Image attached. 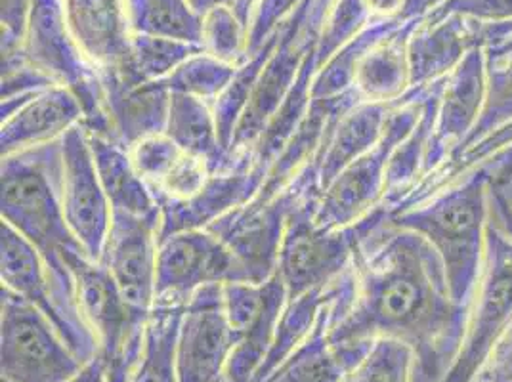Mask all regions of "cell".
Here are the masks:
<instances>
[{
    "instance_id": "obj_7",
    "label": "cell",
    "mask_w": 512,
    "mask_h": 382,
    "mask_svg": "<svg viewBox=\"0 0 512 382\" xmlns=\"http://www.w3.org/2000/svg\"><path fill=\"white\" fill-rule=\"evenodd\" d=\"M247 281L228 245L211 230H188L163 237L157 253L155 306H186L211 285Z\"/></svg>"
},
{
    "instance_id": "obj_38",
    "label": "cell",
    "mask_w": 512,
    "mask_h": 382,
    "mask_svg": "<svg viewBox=\"0 0 512 382\" xmlns=\"http://www.w3.org/2000/svg\"><path fill=\"white\" fill-rule=\"evenodd\" d=\"M67 382H106V361L98 354L94 360L83 365V369Z\"/></svg>"
},
{
    "instance_id": "obj_9",
    "label": "cell",
    "mask_w": 512,
    "mask_h": 382,
    "mask_svg": "<svg viewBox=\"0 0 512 382\" xmlns=\"http://www.w3.org/2000/svg\"><path fill=\"white\" fill-rule=\"evenodd\" d=\"M222 302L235 339L226 379L253 382L272 348L279 318L287 304L285 285L278 274L264 283H226L222 285Z\"/></svg>"
},
{
    "instance_id": "obj_32",
    "label": "cell",
    "mask_w": 512,
    "mask_h": 382,
    "mask_svg": "<svg viewBox=\"0 0 512 382\" xmlns=\"http://www.w3.org/2000/svg\"><path fill=\"white\" fill-rule=\"evenodd\" d=\"M128 151L138 174L144 178L151 191L167 178V174L184 153V149L178 148L165 132L136 142Z\"/></svg>"
},
{
    "instance_id": "obj_19",
    "label": "cell",
    "mask_w": 512,
    "mask_h": 382,
    "mask_svg": "<svg viewBox=\"0 0 512 382\" xmlns=\"http://www.w3.org/2000/svg\"><path fill=\"white\" fill-rule=\"evenodd\" d=\"M423 20L404 22L379 43L367 48L354 73L352 88L363 102L392 104L411 88L407 46Z\"/></svg>"
},
{
    "instance_id": "obj_14",
    "label": "cell",
    "mask_w": 512,
    "mask_h": 382,
    "mask_svg": "<svg viewBox=\"0 0 512 382\" xmlns=\"http://www.w3.org/2000/svg\"><path fill=\"white\" fill-rule=\"evenodd\" d=\"M111 138L125 148L165 132L171 92L163 81H142L127 65L100 69Z\"/></svg>"
},
{
    "instance_id": "obj_37",
    "label": "cell",
    "mask_w": 512,
    "mask_h": 382,
    "mask_svg": "<svg viewBox=\"0 0 512 382\" xmlns=\"http://www.w3.org/2000/svg\"><path fill=\"white\" fill-rule=\"evenodd\" d=\"M444 0H404L400 20L411 22V20H425L428 14L438 8Z\"/></svg>"
},
{
    "instance_id": "obj_12",
    "label": "cell",
    "mask_w": 512,
    "mask_h": 382,
    "mask_svg": "<svg viewBox=\"0 0 512 382\" xmlns=\"http://www.w3.org/2000/svg\"><path fill=\"white\" fill-rule=\"evenodd\" d=\"M486 69V50L484 46H476L444 79L421 180L446 165L467 144L486 102Z\"/></svg>"
},
{
    "instance_id": "obj_40",
    "label": "cell",
    "mask_w": 512,
    "mask_h": 382,
    "mask_svg": "<svg viewBox=\"0 0 512 382\" xmlns=\"http://www.w3.org/2000/svg\"><path fill=\"white\" fill-rule=\"evenodd\" d=\"M218 382H226V379H222V381H218Z\"/></svg>"
},
{
    "instance_id": "obj_2",
    "label": "cell",
    "mask_w": 512,
    "mask_h": 382,
    "mask_svg": "<svg viewBox=\"0 0 512 382\" xmlns=\"http://www.w3.org/2000/svg\"><path fill=\"white\" fill-rule=\"evenodd\" d=\"M0 176L2 222L20 232L43 256L69 329V346L79 360L88 363L100 354V346L81 312L73 274L65 262V256L83 247L65 220L60 142L2 157Z\"/></svg>"
},
{
    "instance_id": "obj_36",
    "label": "cell",
    "mask_w": 512,
    "mask_h": 382,
    "mask_svg": "<svg viewBox=\"0 0 512 382\" xmlns=\"http://www.w3.org/2000/svg\"><path fill=\"white\" fill-rule=\"evenodd\" d=\"M491 218L501 226V230L512 239V207L509 197L503 191L493 190L490 186Z\"/></svg>"
},
{
    "instance_id": "obj_17",
    "label": "cell",
    "mask_w": 512,
    "mask_h": 382,
    "mask_svg": "<svg viewBox=\"0 0 512 382\" xmlns=\"http://www.w3.org/2000/svg\"><path fill=\"white\" fill-rule=\"evenodd\" d=\"M484 23L463 16L425 18L413 31L407 56L411 88H425L446 79L470 50L482 46Z\"/></svg>"
},
{
    "instance_id": "obj_28",
    "label": "cell",
    "mask_w": 512,
    "mask_h": 382,
    "mask_svg": "<svg viewBox=\"0 0 512 382\" xmlns=\"http://www.w3.org/2000/svg\"><path fill=\"white\" fill-rule=\"evenodd\" d=\"M235 73L237 65L220 62L201 50L184 64L178 65L167 79H163V85L169 88V92L186 94L214 104L234 81Z\"/></svg>"
},
{
    "instance_id": "obj_26",
    "label": "cell",
    "mask_w": 512,
    "mask_h": 382,
    "mask_svg": "<svg viewBox=\"0 0 512 382\" xmlns=\"http://www.w3.org/2000/svg\"><path fill=\"white\" fill-rule=\"evenodd\" d=\"M512 144V121L509 125L491 132L488 138H484L482 142H478L476 146L465 149L463 153H459L457 157L449 159L446 165H442L436 172H432L427 178H423L413 190L407 193L402 199V203L396 207L394 214L402 213L407 209H413L417 205H421L423 201H427L428 197H432L434 193L444 190L451 182H455L457 178H461L465 172L478 167L484 159H488L495 151L507 148Z\"/></svg>"
},
{
    "instance_id": "obj_15",
    "label": "cell",
    "mask_w": 512,
    "mask_h": 382,
    "mask_svg": "<svg viewBox=\"0 0 512 382\" xmlns=\"http://www.w3.org/2000/svg\"><path fill=\"white\" fill-rule=\"evenodd\" d=\"M83 121V106L67 86L44 88L0 119V155L6 157L60 142L71 128L83 125Z\"/></svg>"
},
{
    "instance_id": "obj_30",
    "label": "cell",
    "mask_w": 512,
    "mask_h": 382,
    "mask_svg": "<svg viewBox=\"0 0 512 382\" xmlns=\"http://www.w3.org/2000/svg\"><path fill=\"white\" fill-rule=\"evenodd\" d=\"M486 62H488V69H486L488 88H486V102H484L482 115L476 123V128L472 130L467 144L453 157H457L465 149L476 146L478 142L488 138L491 132L509 125L512 121V52L493 60L486 58Z\"/></svg>"
},
{
    "instance_id": "obj_21",
    "label": "cell",
    "mask_w": 512,
    "mask_h": 382,
    "mask_svg": "<svg viewBox=\"0 0 512 382\" xmlns=\"http://www.w3.org/2000/svg\"><path fill=\"white\" fill-rule=\"evenodd\" d=\"M165 134L186 153L209 161L214 172L230 170V155L220 142L213 104L171 92Z\"/></svg>"
},
{
    "instance_id": "obj_29",
    "label": "cell",
    "mask_w": 512,
    "mask_h": 382,
    "mask_svg": "<svg viewBox=\"0 0 512 382\" xmlns=\"http://www.w3.org/2000/svg\"><path fill=\"white\" fill-rule=\"evenodd\" d=\"M249 31L234 4H222L201 16V48L216 60L243 65L249 60Z\"/></svg>"
},
{
    "instance_id": "obj_33",
    "label": "cell",
    "mask_w": 512,
    "mask_h": 382,
    "mask_svg": "<svg viewBox=\"0 0 512 382\" xmlns=\"http://www.w3.org/2000/svg\"><path fill=\"white\" fill-rule=\"evenodd\" d=\"M213 165L192 153H182L167 178L153 190L157 203L186 201L203 190L213 176Z\"/></svg>"
},
{
    "instance_id": "obj_6",
    "label": "cell",
    "mask_w": 512,
    "mask_h": 382,
    "mask_svg": "<svg viewBox=\"0 0 512 382\" xmlns=\"http://www.w3.org/2000/svg\"><path fill=\"white\" fill-rule=\"evenodd\" d=\"M316 207V201L297 205L285 228L276 274L285 285L287 300L329 287L354 262L360 239L356 226L323 228L314 218Z\"/></svg>"
},
{
    "instance_id": "obj_24",
    "label": "cell",
    "mask_w": 512,
    "mask_h": 382,
    "mask_svg": "<svg viewBox=\"0 0 512 382\" xmlns=\"http://www.w3.org/2000/svg\"><path fill=\"white\" fill-rule=\"evenodd\" d=\"M130 33L201 46V14L188 0H127Z\"/></svg>"
},
{
    "instance_id": "obj_41",
    "label": "cell",
    "mask_w": 512,
    "mask_h": 382,
    "mask_svg": "<svg viewBox=\"0 0 512 382\" xmlns=\"http://www.w3.org/2000/svg\"><path fill=\"white\" fill-rule=\"evenodd\" d=\"M511 207H512V203H511Z\"/></svg>"
},
{
    "instance_id": "obj_13",
    "label": "cell",
    "mask_w": 512,
    "mask_h": 382,
    "mask_svg": "<svg viewBox=\"0 0 512 382\" xmlns=\"http://www.w3.org/2000/svg\"><path fill=\"white\" fill-rule=\"evenodd\" d=\"M159 226L161 222L155 218L113 213L100 260L128 306L146 316L155 306Z\"/></svg>"
},
{
    "instance_id": "obj_34",
    "label": "cell",
    "mask_w": 512,
    "mask_h": 382,
    "mask_svg": "<svg viewBox=\"0 0 512 382\" xmlns=\"http://www.w3.org/2000/svg\"><path fill=\"white\" fill-rule=\"evenodd\" d=\"M444 16H463L486 25L511 22L512 0H444L427 18Z\"/></svg>"
},
{
    "instance_id": "obj_10",
    "label": "cell",
    "mask_w": 512,
    "mask_h": 382,
    "mask_svg": "<svg viewBox=\"0 0 512 382\" xmlns=\"http://www.w3.org/2000/svg\"><path fill=\"white\" fill-rule=\"evenodd\" d=\"M65 220L88 258L100 262L111 228V205L94 165L85 125L60 140Z\"/></svg>"
},
{
    "instance_id": "obj_23",
    "label": "cell",
    "mask_w": 512,
    "mask_h": 382,
    "mask_svg": "<svg viewBox=\"0 0 512 382\" xmlns=\"http://www.w3.org/2000/svg\"><path fill=\"white\" fill-rule=\"evenodd\" d=\"M333 300L325 308L312 337L283 361L266 382H344L348 365L329 342V316Z\"/></svg>"
},
{
    "instance_id": "obj_25",
    "label": "cell",
    "mask_w": 512,
    "mask_h": 382,
    "mask_svg": "<svg viewBox=\"0 0 512 382\" xmlns=\"http://www.w3.org/2000/svg\"><path fill=\"white\" fill-rule=\"evenodd\" d=\"M184 306H153L140 361L128 382H176L174 352Z\"/></svg>"
},
{
    "instance_id": "obj_39",
    "label": "cell",
    "mask_w": 512,
    "mask_h": 382,
    "mask_svg": "<svg viewBox=\"0 0 512 382\" xmlns=\"http://www.w3.org/2000/svg\"><path fill=\"white\" fill-rule=\"evenodd\" d=\"M0 382H10V381H6V379H0Z\"/></svg>"
},
{
    "instance_id": "obj_5",
    "label": "cell",
    "mask_w": 512,
    "mask_h": 382,
    "mask_svg": "<svg viewBox=\"0 0 512 382\" xmlns=\"http://www.w3.org/2000/svg\"><path fill=\"white\" fill-rule=\"evenodd\" d=\"M54 323L33 304L0 291V379L10 382H67L81 369Z\"/></svg>"
},
{
    "instance_id": "obj_22",
    "label": "cell",
    "mask_w": 512,
    "mask_h": 382,
    "mask_svg": "<svg viewBox=\"0 0 512 382\" xmlns=\"http://www.w3.org/2000/svg\"><path fill=\"white\" fill-rule=\"evenodd\" d=\"M337 281L331 283L329 287L316 289V291H310L302 297L287 300V304L283 308V314L279 318L272 348H270L266 360L262 361L260 369L256 371L253 382L268 381L279 365L312 337V333L316 331L325 308L335 297Z\"/></svg>"
},
{
    "instance_id": "obj_3",
    "label": "cell",
    "mask_w": 512,
    "mask_h": 382,
    "mask_svg": "<svg viewBox=\"0 0 512 382\" xmlns=\"http://www.w3.org/2000/svg\"><path fill=\"white\" fill-rule=\"evenodd\" d=\"M388 222L427 239L444 264L453 302L470 310L486 256L488 174L474 167L421 205L394 214Z\"/></svg>"
},
{
    "instance_id": "obj_8",
    "label": "cell",
    "mask_w": 512,
    "mask_h": 382,
    "mask_svg": "<svg viewBox=\"0 0 512 382\" xmlns=\"http://www.w3.org/2000/svg\"><path fill=\"white\" fill-rule=\"evenodd\" d=\"M306 201L308 199H304L302 193L289 184L270 199L255 195L249 203L222 216L207 230L228 245L247 281L264 283L276 276L289 216L297 205Z\"/></svg>"
},
{
    "instance_id": "obj_11",
    "label": "cell",
    "mask_w": 512,
    "mask_h": 382,
    "mask_svg": "<svg viewBox=\"0 0 512 382\" xmlns=\"http://www.w3.org/2000/svg\"><path fill=\"white\" fill-rule=\"evenodd\" d=\"M234 346L222 285L203 287L188 300L180 319L174 352L176 382L222 381Z\"/></svg>"
},
{
    "instance_id": "obj_35",
    "label": "cell",
    "mask_w": 512,
    "mask_h": 382,
    "mask_svg": "<svg viewBox=\"0 0 512 382\" xmlns=\"http://www.w3.org/2000/svg\"><path fill=\"white\" fill-rule=\"evenodd\" d=\"M482 46L486 58H501L512 52V20L503 23H484L482 27Z\"/></svg>"
},
{
    "instance_id": "obj_31",
    "label": "cell",
    "mask_w": 512,
    "mask_h": 382,
    "mask_svg": "<svg viewBox=\"0 0 512 382\" xmlns=\"http://www.w3.org/2000/svg\"><path fill=\"white\" fill-rule=\"evenodd\" d=\"M411 348L394 339H377L348 373L344 382H413Z\"/></svg>"
},
{
    "instance_id": "obj_18",
    "label": "cell",
    "mask_w": 512,
    "mask_h": 382,
    "mask_svg": "<svg viewBox=\"0 0 512 382\" xmlns=\"http://www.w3.org/2000/svg\"><path fill=\"white\" fill-rule=\"evenodd\" d=\"M392 104L360 102L346 109L329 128L312 169L318 176L321 193L348 165L360 159L383 138Z\"/></svg>"
},
{
    "instance_id": "obj_16",
    "label": "cell",
    "mask_w": 512,
    "mask_h": 382,
    "mask_svg": "<svg viewBox=\"0 0 512 382\" xmlns=\"http://www.w3.org/2000/svg\"><path fill=\"white\" fill-rule=\"evenodd\" d=\"M266 174L258 167L213 172L203 190L186 201L159 203V237L188 230H207L216 220L249 203L262 188Z\"/></svg>"
},
{
    "instance_id": "obj_27",
    "label": "cell",
    "mask_w": 512,
    "mask_h": 382,
    "mask_svg": "<svg viewBox=\"0 0 512 382\" xmlns=\"http://www.w3.org/2000/svg\"><path fill=\"white\" fill-rule=\"evenodd\" d=\"M199 44L155 35H130L128 60L123 65L142 81H163L178 65L184 64L193 54L201 52Z\"/></svg>"
},
{
    "instance_id": "obj_1",
    "label": "cell",
    "mask_w": 512,
    "mask_h": 382,
    "mask_svg": "<svg viewBox=\"0 0 512 382\" xmlns=\"http://www.w3.org/2000/svg\"><path fill=\"white\" fill-rule=\"evenodd\" d=\"M358 230L354 297L329 325V342L348 371L373 340L407 344L415 358L413 382L436 377L465 333L469 312L453 302L438 253L423 235L390 222Z\"/></svg>"
},
{
    "instance_id": "obj_20",
    "label": "cell",
    "mask_w": 512,
    "mask_h": 382,
    "mask_svg": "<svg viewBox=\"0 0 512 382\" xmlns=\"http://www.w3.org/2000/svg\"><path fill=\"white\" fill-rule=\"evenodd\" d=\"M88 140L111 211L155 218L161 222L159 203L134 167L128 148L102 134L88 132Z\"/></svg>"
},
{
    "instance_id": "obj_4",
    "label": "cell",
    "mask_w": 512,
    "mask_h": 382,
    "mask_svg": "<svg viewBox=\"0 0 512 382\" xmlns=\"http://www.w3.org/2000/svg\"><path fill=\"white\" fill-rule=\"evenodd\" d=\"M425 90L427 86L409 88L400 100L392 102L383 138L377 146L348 165L323 190L314 214L320 226L329 230L354 226L381 205L390 159L400 142L417 125Z\"/></svg>"
}]
</instances>
